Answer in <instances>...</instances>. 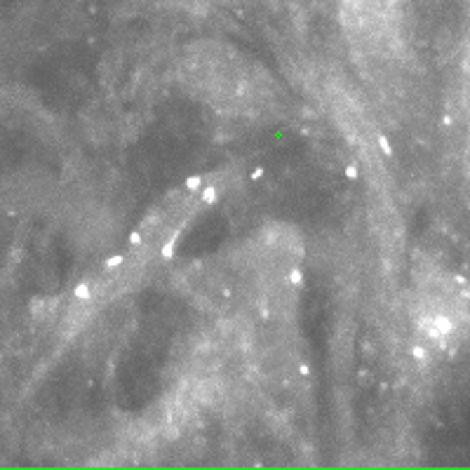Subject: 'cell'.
<instances>
[{
  "mask_svg": "<svg viewBox=\"0 0 470 470\" xmlns=\"http://www.w3.org/2000/svg\"><path fill=\"white\" fill-rule=\"evenodd\" d=\"M76 299H78V301H90V299H92V287H90V283L78 285V287H76Z\"/></svg>",
  "mask_w": 470,
  "mask_h": 470,
  "instance_id": "obj_1",
  "label": "cell"
},
{
  "mask_svg": "<svg viewBox=\"0 0 470 470\" xmlns=\"http://www.w3.org/2000/svg\"><path fill=\"white\" fill-rule=\"evenodd\" d=\"M200 186H203V179H200V176H191V179L186 181L188 191H200Z\"/></svg>",
  "mask_w": 470,
  "mask_h": 470,
  "instance_id": "obj_4",
  "label": "cell"
},
{
  "mask_svg": "<svg viewBox=\"0 0 470 470\" xmlns=\"http://www.w3.org/2000/svg\"><path fill=\"white\" fill-rule=\"evenodd\" d=\"M289 280H292V283H294V285H299V283H301V273H299V271H292Z\"/></svg>",
  "mask_w": 470,
  "mask_h": 470,
  "instance_id": "obj_7",
  "label": "cell"
},
{
  "mask_svg": "<svg viewBox=\"0 0 470 470\" xmlns=\"http://www.w3.org/2000/svg\"><path fill=\"white\" fill-rule=\"evenodd\" d=\"M130 240H132V245H139L141 235H139V233H132V238H130Z\"/></svg>",
  "mask_w": 470,
  "mask_h": 470,
  "instance_id": "obj_8",
  "label": "cell"
},
{
  "mask_svg": "<svg viewBox=\"0 0 470 470\" xmlns=\"http://www.w3.org/2000/svg\"><path fill=\"white\" fill-rule=\"evenodd\" d=\"M346 176L348 179H358V167H353V165L351 167H346Z\"/></svg>",
  "mask_w": 470,
  "mask_h": 470,
  "instance_id": "obj_6",
  "label": "cell"
},
{
  "mask_svg": "<svg viewBox=\"0 0 470 470\" xmlns=\"http://www.w3.org/2000/svg\"><path fill=\"white\" fill-rule=\"evenodd\" d=\"M174 245H176V238H172L170 243H167V245H165V247H163V256H167V259H170V256L174 254Z\"/></svg>",
  "mask_w": 470,
  "mask_h": 470,
  "instance_id": "obj_5",
  "label": "cell"
},
{
  "mask_svg": "<svg viewBox=\"0 0 470 470\" xmlns=\"http://www.w3.org/2000/svg\"><path fill=\"white\" fill-rule=\"evenodd\" d=\"M123 261H125V256H123V254H118V256H111V259L106 261V268H108V271H113V268L123 266Z\"/></svg>",
  "mask_w": 470,
  "mask_h": 470,
  "instance_id": "obj_3",
  "label": "cell"
},
{
  "mask_svg": "<svg viewBox=\"0 0 470 470\" xmlns=\"http://www.w3.org/2000/svg\"><path fill=\"white\" fill-rule=\"evenodd\" d=\"M216 196H219V193H216V188L214 186H207L203 193H200V200H203V203H214Z\"/></svg>",
  "mask_w": 470,
  "mask_h": 470,
  "instance_id": "obj_2",
  "label": "cell"
},
{
  "mask_svg": "<svg viewBox=\"0 0 470 470\" xmlns=\"http://www.w3.org/2000/svg\"><path fill=\"white\" fill-rule=\"evenodd\" d=\"M381 148H383L386 153H391V146H388V141H386V139H381Z\"/></svg>",
  "mask_w": 470,
  "mask_h": 470,
  "instance_id": "obj_9",
  "label": "cell"
}]
</instances>
